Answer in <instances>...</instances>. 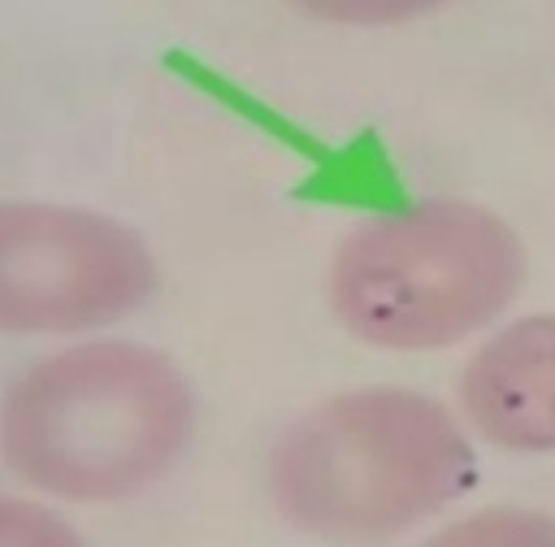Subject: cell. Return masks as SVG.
Listing matches in <instances>:
<instances>
[{"label": "cell", "instance_id": "obj_1", "mask_svg": "<svg viewBox=\"0 0 555 547\" xmlns=\"http://www.w3.org/2000/svg\"><path fill=\"white\" fill-rule=\"evenodd\" d=\"M191 373L134 339H87L35 360L0 399V456L35 491L113 504L156 486L191 447Z\"/></svg>", "mask_w": 555, "mask_h": 547}, {"label": "cell", "instance_id": "obj_2", "mask_svg": "<svg viewBox=\"0 0 555 547\" xmlns=\"http://www.w3.org/2000/svg\"><path fill=\"white\" fill-rule=\"evenodd\" d=\"M477 482L460 417L408 386H356L295 412L269 447L273 512L321 543L416 530Z\"/></svg>", "mask_w": 555, "mask_h": 547}, {"label": "cell", "instance_id": "obj_6", "mask_svg": "<svg viewBox=\"0 0 555 547\" xmlns=\"http://www.w3.org/2000/svg\"><path fill=\"white\" fill-rule=\"evenodd\" d=\"M421 547H555V517L520 504H494L447 521Z\"/></svg>", "mask_w": 555, "mask_h": 547}, {"label": "cell", "instance_id": "obj_5", "mask_svg": "<svg viewBox=\"0 0 555 547\" xmlns=\"http://www.w3.org/2000/svg\"><path fill=\"white\" fill-rule=\"evenodd\" d=\"M464 425L512 456H555V313L499 326L460 369Z\"/></svg>", "mask_w": 555, "mask_h": 547}, {"label": "cell", "instance_id": "obj_8", "mask_svg": "<svg viewBox=\"0 0 555 547\" xmlns=\"http://www.w3.org/2000/svg\"><path fill=\"white\" fill-rule=\"evenodd\" d=\"M0 547H87V543L52 508L0 495Z\"/></svg>", "mask_w": 555, "mask_h": 547}, {"label": "cell", "instance_id": "obj_3", "mask_svg": "<svg viewBox=\"0 0 555 547\" xmlns=\"http://www.w3.org/2000/svg\"><path fill=\"white\" fill-rule=\"evenodd\" d=\"M529 256L494 208L434 195L360 217L330 252V313L373 352H447L494 326Z\"/></svg>", "mask_w": 555, "mask_h": 547}, {"label": "cell", "instance_id": "obj_7", "mask_svg": "<svg viewBox=\"0 0 555 547\" xmlns=\"http://www.w3.org/2000/svg\"><path fill=\"white\" fill-rule=\"evenodd\" d=\"M286 4L334 26H399V22L429 17L455 0H286Z\"/></svg>", "mask_w": 555, "mask_h": 547}, {"label": "cell", "instance_id": "obj_4", "mask_svg": "<svg viewBox=\"0 0 555 547\" xmlns=\"http://www.w3.org/2000/svg\"><path fill=\"white\" fill-rule=\"evenodd\" d=\"M156 256L108 213L0 200V334H82L156 295Z\"/></svg>", "mask_w": 555, "mask_h": 547}]
</instances>
